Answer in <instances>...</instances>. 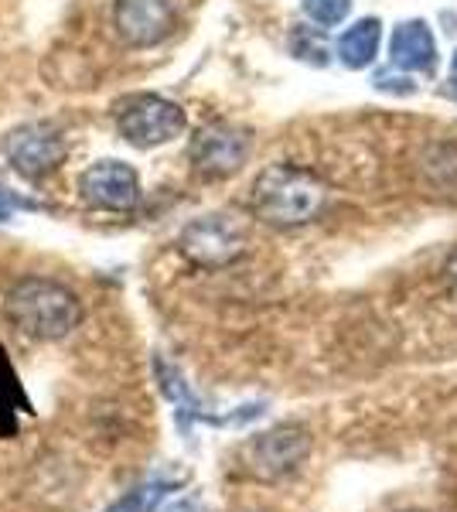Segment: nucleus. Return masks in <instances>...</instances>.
<instances>
[{
	"label": "nucleus",
	"mask_w": 457,
	"mask_h": 512,
	"mask_svg": "<svg viewBox=\"0 0 457 512\" xmlns=\"http://www.w3.org/2000/svg\"><path fill=\"white\" fill-rule=\"evenodd\" d=\"M451 86H454V93H457V52H454V62H451Z\"/></svg>",
	"instance_id": "obj_15"
},
{
	"label": "nucleus",
	"mask_w": 457,
	"mask_h": 512,
	"mask_svg": "<svg viewBox=\"0 0 457 512\" xmlns=\"http://www.w3.org/2000/svg\"><path fill=\"white\" fill-rule=\"evenodd\" d=\"M379 38H382V28L376 18L352 24V28L338 38V59H342L348 69H365V65H372V59H376Z\"/></svg>",
	"instance_id": "obj_11"
},
{
	"label": "nucleus",
	"mask_w": 457,
	"mask_h": 512,
	"mask_svg": "<svg viewBox=\"0 0 457 512\" xmlns=\"http://www.w3.org/2000/svg\"><path fill=\"white\" fill-rule=\"evenodd\" d=\"M18 209H35V205L24 202V198H18L14 192H7V188H0V222H7Z\"/></svg>",
	"instance_id": "obj_14"
},
{
	"label": "nucleus",
	"mask_w": 457,
	"mask_h": 512,
	"mask_svg": "<svg viewBox=\"0 0 457 512\" xmlns=\"http://www.w3.org/2000/svg\"><path fill=\"white\" fill-rule=\"evenodd\" d=\"M352 11V0H304V14L321 28H335Z\"/></svg>",
	"instance_id": "obj_13"
},
{
	"label": "nucleus",
	"mask_w": 457,
	"mask_h": 512,
	"mask_svg": "<svg viewBox=\"0 0 457 512\" xmlns=\"http://www.w3.org/2000/svg\"><path fill=\"white\" fill-rule=\"evenodd\" d=\"M410 512H420V509H410Z\"/></svg>",
	"instance_id": "obj_17"
},
{
	"label": "nucleus",
	"mask_w": 457,
	"mask_h": 512,
	"mask_svg": "<svg viewBox=\"0 0 457 512\" xmlns=\"http://www.w3.org/2000/svg\"><path fill=\"white\" fill-rule=\"evenodd\" d=\"M4 321L31 342H62L82 325V301L52 277H21L4 294Z\"/></svg>",
	"instance_id": "obj_1"
},
{
	"label": "nucleus",
	"mask_w": 457,
	"mask_h": 512,
	"mask_svg": "<svg viewBox=\"0 0 457 512\" xmlns=\"http://www.w3.org/2000/svg\"><path fill=\"white\" fill-rule=\"evenodd\" d=\"M168 492H174V482L154 478V482L134 485L130 492H123L106 512H157V506L168 499Z\"/></svg>",
	"instance_id": "obj_12"
},
{
	"label": "nucleus",
	"mask_w": 457,
	"mask_h": 512,
	"mask_svg": "<svg viewBox=\"0 0 457 512\" xmlns=\"http://www.w3.org/2000/svg\"><path fill=\"white\" fill-rule=\"evenodd\" d=\"M79 192L93 209L106 212H130L140 202V178L123 161H96L82 171Z\"/></svg>",
	"instance_id": "obj_9"
},
{
	"label": "nucleus",
	"mask_w": 457,
	"mask_h": 512,
	"mask_svg": "<svg viewBox=\"0 0 457 512\" xmlns=\"http://www.w3.org/2000/svg\"><path fill=\"white\" fill-rule=\"evenodd\" d=\"M324 198L328 192L311 171L297 168V164H270L256 175L249 205H253L256 219H263L267 226L294 229L318 219Z\"/></svg>",
	"instance_id": "obj_2"
},
{
	"label": "nucleus",
	"mask_w": 457,
	"mask_h": 512,
	"mask_svg": "<svg viewBox=\"0 0 457 512\" xmlns=\"http://www.w3.org/2000/svg\"><path fill=\"white\" fill-rule=\"evenodd\" d=\"M185 110L154 93L127 96L116 106V130L134 147H161L185 130Z\"/></svg>",
	"instance_id": "obj_4"
},
{
	"label": "nucleus",
	"mask_w": 457,
	"mask_h": 512,
	"mask_svg": "<svg viewBox=\"0 0 457 512\" xmlns=\"http://www.w3.org/2000/svg\"><path fill=\"white\" fill-rule=\"evenodd\" d=\"M307 454H311V434L301 424H284L249 437L239 448V468L256 482H284L304 465Z\"/></svg>",
	"instance_id": "obj_3"
},
{
	"label": "nucleus",
	"mask_w": 457,
	"mask_h": 512,
	"mask_svg": "<svg viewBox=\"0 0 457 512\" xmlns=\"http://www.w3.org/2000/svg\"><path fill=\"white\" fill-rule=\"evenodd\" d=\"M4 158L24 178H45L65 161V140L48 123H24L4 137Z\"/></svg>",
	"instance_id": "obj_8"
},
{
	"label": "nucleus",
	"mask_w": 457,
	"mask_h": 512,
	"mask_svg": "<svg viewBox=\"0 0 457 512\" xmlns=\"http://www.w3.org/2000/svg\"><path fill=\"white\" fill-rule=\"evenodd\" d=\"M178 246L195 267L219 270L246 256V233L229 216H202L181 229Z\"/></svg>",
	"instance_id": "obj_5"
},
{
	"label": "nucleus",
	"mask_w": 457,
	"mask_h": 512,
	"mask_svg": "<svg viewBox=\"0 0 457 512\" xmlns=\"http://www.w3.org/2000/svg\"><path fill=\"white\" fill-rule=\"evenodd\" d=\"M447 270H451V277L457 280V253H454V260H451V263H447Z\"/></svg>",
	"instance_id": "obj_16"
},
{
	"label": "nucleus",
	"mask_w": 457,
	"mask_h": 512,
	"mask_svg": "<svg viewBox=\"0 0 457 512\" xmlns=\"http://www.w3.org/2000/svg\"><path fill=\"white\" fill-rule=\"evenodd\" d=\"M389 59L406 72H423L430 76L437 65V45L434 35L423 21H403L389 38Z\"/></svg>",
	"instance_id": "obj_10"
},
{
	"label": "nucleus",
	"mask_w": 457,
	"mask_h": 512,
	"mask_svg": "<svg viewBox=\"0 0 457 512\" xmlns=\"http://www.w3.org/2000/svg\"><path fill=\"white\" fill-rule=\"evenodd\" d=\"M181 4L178 0H116L113 28L123 45L154 48L178 28Z\"/></svg>",
	"instance_id": "obj_6"
},
{
	"label": "nucleus",
	"mask_w": 457,
	"mask_h": 512,
	"mask_svg": "<svg viewBox=\"0 0 457 512\" xmlns=\"http://www.w3.org/2000/svg\"><path fill=\"white\" fill-rule=\"evenodd\" d=\"M191 164L202 178H229L249 158V134L232 123H205L195 137H191Z\"/></svg>",
	"instance_id": "obj_7"
}]
</instances>
